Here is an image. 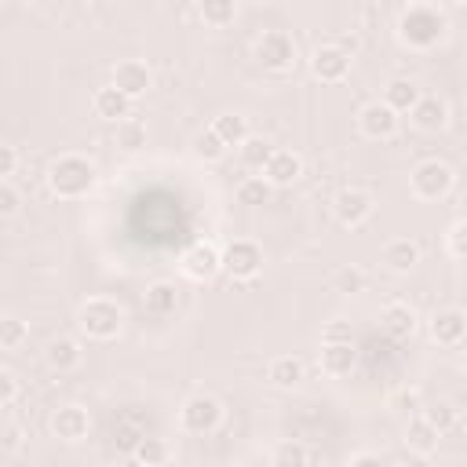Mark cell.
Segmentation results:
<instances>
[{
	"label": "cell",
	"instance_id": "1",
	"mask_svg": "<svg viewBox=\"0 0 467 467\" xmlns=\"http://www.w3.org/2000/svg\"><path fill=\"white\" fill-rule=\"evenodd\" d=\"M44 179H47V190H51L58 201H80V197H88V193L95 190L99 171H95V164H91L88 157L66 153V157H58V161H51V168H47Z\"/></svg>",
	"mask_w": 467,
	"mask_h": 467
},
{
	"label": "cell",
	"instance_id": "2",
	"mask_svg": "<svg viewBox=\"0 0 467 467\" xmlns=\"http://www.w3.org/2000/svg\"><path fill=\"white\" fill-rule=\"evenodd\" d=\"M445 36V15H438L427 4H412L398 18V40L412 51H431Z\"/></svg>",
	"mask_w": 467,
	"mask_h": 467
},
{
	"label": "cell",
	"instance_id": "3",
	"mask_svg": "<svg viewBox=\"0 0 467 467\" xmlns=\"http://www.w3.org/2000/svg\"><path fill=\"white\" fill-rule=\"evenodd\" d=\"M77 325H80V332L88 339H113V336H120L124 310H120V303H113L106 296H91L88 303H80Z\"/></svg>",
	"mask_w": 467,
	"mask_h": 467
},
{
	"label": "cell",
	"instance_id": "4",
	"mask_svg": "<svg viewBox=\"0 0 467 467\" xmlns=\"http://www.w3.org/2000/svg\"><path fill=\"white\" fill-rule=\"evenodd\" d=\"M452 182H456V175H452V168H449L445 161H420V164L409 171V190H412V197H420V201H438V197H445V193L452 190Z\"/></svg>",
	"mask_w": 467,
	"mask_h": 467
},
{
	"label": "cell",
	"instance_id": "5",
	"mask_svg": "<svg viewBox=\"0 0 467 467\" xmlns=\"http://www.w3.org/2000/svg\"><path fill=\"white\" fill-rule=\"evenodd\" d=\"M223 423V401L215 394H190L179 409V427L186 434H212Z\"/></svg>",
	"mask_w": 467,
	"mask_h": 467
},
{
	"label": "cell",
	"instance_id": "6",
	"mask_svg": "<svg viewBox=\"0 0 467 467\" xmlns=\"http://www.w3.org/2000/svg\"><path fill=\"white\" fill-rule=\"evenodd\" d=\"M223 270L230 274V281H252L263 274V248L248 237H237L223 248Z\"/></svg>",
	"mask_w": 467,
	"mask_h": 467
},
{
	"label": "cell",
	"instance_id": "7",
	"mask_svg": "<svg viewBox=\"0 0 467 467\" xmlns=\"http://www.w3.org/2000/svg\"><path fill=\"white\" fill-rule=\"evenodd\" d=\"M255 62L270 73H285L292 69L296 62V40L285 33V29H266L259 40H255Z\"/></svg>",
	"mask_w": 467,
	"mask_h": 467
},
{
	"label": "cell",
	"instance_id": "8",
	"mask_svg": "<svg viewBox=\"0 0 467 467\" xmlns=\"http://www.w3.org/2000/svg\"><path fill=\"white\" fill-rule=\"evenodd\" d=\"M372 193L368 190H358V186H347V190H339L336 193V201H332V212H336V219L343 223V226H350V230H358V226H365L368 223V215H372Z\"/></svg>",
	"mask_w": 467,
	"mask_h": 467
},
{
	"label": "cell",
	"instance_id": "9",
	"mask_svg": "<svg viewBox=\"0 0 467 467\" xmlns=\"http://www.w3.org/2000/svg\"><path fill=\"white\" fill-rule=\"evenodd\" d=\"M223 270V252L212 241H197L182 252V274L190 281H212Z\"/></svg>",
	"mask_w": 467,
	"mask_h": 467
},
{
	"label": "cell",
	"instance_id": "10",
	"mask_svg": "<svg viewBox=\"0 0 467 467\" xmlns=\"http://www.w3.org/2000/svg\"><path fill=\"white\" fill-rule=\"evenodd\" d=\"M427 332H431V339L438 347H460L463 336H467V314L460 306H441V310L431 314Z\"/></svg>",
	"mask_w": 467,
	"mask_h": 467
},
{
	"label": "cell",
	"instance_id": "11",
	"mask_svg": "<svg viewBox=\"0 0 467 467\" xmlns=\"http://www.w3.org/2000/svg\"><path fill=\"white\" fill-rule=\"evenodd\" d=\"M88 431H91V416H88L84 405H58V409L51 412V434H55L58 441L77 445V441L88 438Z\"/></svg>",
	"mask_w": 467,
	"mask_h": 467
},
{
	"label": "cell",
	"instance_id": "12",
	"mask_svg": "<svg viewBox=\"0 0 467 467\" xmlns=\"http://www.w3.org/2000/svg\"><path fill=\"white\" fill-rule=\"evenodd\" d=\"M310 73L325 84H339L350 73V51L339 47V44H321L310 58Z\"/></svg>",
	"mask_w": 467,
	"mask_h": 467
},
{
	"label": "cell",
	"instance_id": "13",
	"mask_svg": "<svg viewBox=\"0 0 467 467\" xmlns=\"http://www.w3.org/2000/svg\"><path fill=\"white\" fill-rule=\"evenodd\" d=\"M117 91H124L131 102L139 99V95H146L150 88H153V69L146 66V62H139V58H124V62H117L113 66V80H109Z\"/></svg>",
	"mask_w": 467,
	"mask_h": 467
},
{
	"label": "cell",
	"instance_id": "14",
	"mask_svg": "<svg viewBox=\"0 0 467 467\" xmlns=\"http://www.w3.org/2000/svg\"><path fill=\"white\" fill-rule=\"evenodd\" d=\"M358 128H361L365 139H376V142L394 139V131H398V113H394L383 99H379V102H368V106H361V113H358Z\"/></svg>",
	"mask_w": 467,
	"mask_h": 467
},
{
	"label": "cell",
	"instance_id": "15",
	"mask_svg": "<svg viewBox=\"0 0 467 467\" xmlns=\"http://www.w3.org/2000/svg\"><path fill=\"white\" fill-rule=\"evenodd\" d=\"M321 372L328 376H350V368L358 365V350H354V339H321Z\"/></svg>",
	"mask_w": 467,
	"mask_h": 467
},
{
	"label": "cell",
	"instance_id": "16",
	"mask_svg": "<svg viewBox=\"0 0 467 467\" xmlns=\"http://www.w3.org/2000/svg\"><path fill=\"white\" fill-rule=\"evenodd\" d=\"M259 171H263V179H266L270 186H292V182L303 175V157L292 153V150H274Z\"/></svg>",
	"mask_w": 467,
	"mask_h": 467
},
{
	"label": "cell",
	"instance_id": "17",
	"mask_svg": "<svg viewBox=\"0 0 467 467\" xmlns=\"http://www.w3.org/2000/svg\"><path fill=\"white\" fill-rule=\"evenodd\" d=\"M409 120H412L420 131H441V128L449 124V106H445V99H438V95H420V99L412 102V109H409Z\"/></svg>",
	"mask_w": 467,
	"mask_h": 467
},
{
	"label": "cell",
	"instance_id": "18",
	"mask_svg": "<svg viewBox=\"0 0 467 467\" xmlns=\"http://www.w3.org/2000/svg\"><path fill=\"white\" fill-rule=\"evenodd\" d=\"M379 263H383L390 274H409V270L420 263V244H416L412 237H394V241L383 244Z\"/></svg>",
	"mask_w": 467,
	"mask_h": 467
},
{
	"label": "cell",
	"instance_id": "19",
	"mask_svg": "<svg viewBox=\"0 0 467 467\" xmlns=\"http://www.w3.org/2000/svg\"><path fill=\"white\" fill-rule=\"evenodd\" d=\"M266 379H270V387H277V390H292V387H299V383L306 379V365H303V358H296V354H281V358H274V361L266 365Z\"/></svg>",
	"mask_w": 467,
	"mask_h": 467
},
{
	"label": "cell",
	"instance_id": "20",
	"mask_svg": "<svg viewBox=\"0 0 467 467\" xmlns=\"http://www.w3.org/2000/svg\"><path fill=\"white\" fill-rule=\"evenodd\" d=\"M379 325L394 339H412V332H416L420 321H416V310L409 303H387L383 314H379Z\"/></svg>",
	"mask_w": 467,
	"mask_h": 467
},
{
	"label": "cell",
	"instance_id": "21",
	"mask_svg": "<svg viewBox=\"0 0 467 467\" xmlns=\"http://www.w3.org/2000/svg\"><path fill=\"white\" fill-rule=\"evenodd\" d=\"M438 431L420 416V412H412L409 416V423H405V449L412 452V456H431L434 449H438Z\"/></svg>",
	"mask_w": 467,
	"mask_h": 467
},
{
	"label": "cell",
	"instance_id": "22",
	"mask_svg": "<svg viewBox=\"0 0 467 467\" xmlns=\"http://www.w3.org/2000/svg\"><path fill=\"white\" fill-rule=\"evenodd\" d=\"M91 109H95V117H102V120H113V124H117L120 117H128V113H131V99L109 84V88H99V91L91 95Z\"/></svg>",
	"mask_w": 467,
	"mask_h": 467
},
{
	"label": "cell",
	"instance_id": "23",
	"mask_svg": "<svg viewBox=\"0 0 467 467\" xmlns=\"http://www.w3.org/2000/svg\"><path fill=\"white\" fill-rule=\"evenodd\" d=\"M44 358H47V365H51L55 372H73V368L80 365L84 350H80V343H77L73 336H55V339L47 343Z\"/></svg>",
	"mask_w": 467,
	"mask_h": 467
},
{
	"label": "cell",
	"instance_id": "24",
	"mask_svg": "<svg viewBox=\"0 0 467 467\" xmlns=\"http://www.w3.org/2000/svg\"><path fill=\"white\" fill-rule=\"evenodd\" d=\"M146 310L153 314V317H168V314H175L179 310V288L171 285V281H153L150 288H146Z\"/></svg>",
	"mask_w": 467,
	"mask_h": 467
},
{
	"label": "cell",
	"instance_id": "25",
	"mask_svg": "<svg viewBox=\"0 0 467 467\" xmlns=\"http://www.w3.org/2000/svg\"><path fill=\"white\" fill-rule=\"evenodd\" d=\"M420 95H423V91H420L409 77H394V80H387V84H383V102H387L394 113H409V109H412V102H416Z\"/></svg>",
	"mask_w": 467,
	"mask_h": 467
},
{
	"label": "cell",
	"instance_id": "26",
	"mask_svg": "<svg viewBox=\"0 0 467 467\" xmlns=\"http://www.w3.org/2000/svg\"><path fill=\"white\" fill-rule=\"evenodd\" d=\"M212 131L223 139V146L230 150V146H241L252 131H248V117L244 113H219L215 120H212Z\"/></svg>",
	"mask_w": 467,
	"mask_h": 467
},
{
	"label": "cell",
	"instance_id": "27",
	"mask_svg": "<svg viewBox=\"0 0 467 467\" xmlns=\"http://www.w3.org/2000/svg\"><path fill=\"white\" fill-rule=\"evenodd\" d=\"M197 15H201L204 26L223 29L237 18V0H197Z\"/></svg>",
	"mask_w": 467,
	"mask_h": 467
},
{
	"label": "cell",
	"instance_id": "28",
	"mask_svg": "<svg viewBox=\"0 0 467 467\" xmlns=\"http://www.w3.org/2000/svg\"><path fill=\"white\" fill-rule=\"evenodd\" d=\"M131 460L142 463V467H161V463L171 460V449H168L164 438H139L135 449H131Z\"/></svg>",
	"mask_w": 467,
	"mask_h": 467
},
{
	"label": "cell",
	"instance_id": "29",
	"mask_svg": "<svg viewBox=\"0 0 467 467\" xmlns=\"http://www.w3.org/2000/svg\"><path fill=\"white\" fill-rule=\"evenodd\" d=\"M117 146L120 150H128V153H135V150H142L146 146V124L139 120V117H120L117 120Z\"/></svg>",
	"mask_w": 467,
	"mask_h": 467
},
{
	"label": "cell",
	"instance_id": "30",
	"mask_svg": "<svg viewBox=\"0 0 467 467\" xmlns=\"http://www.w3.org/2000/svg\"><path fill=\"white\" fill-rule=\"evenodd\" d=\"M270 193H274V186H270L263 175H248V179L237 182V201H241L244 208H259V204H266Z\"/></svg>",
	"mask_w": 467,
	"mask_h": 467
},
{
	"label": "cell",
	"instance_id": "31",
	"mask_svg": "<svg viewBox=\"0 0 467 467\" xmlns=\"http://www.w3.org/2000/svg\"><path fill=\"white\" fill-rule=\"evenodd\" d=\"M420 416H423L438 434H449V431L460 423V409H456L452 401H434V405L420 409Z\"/></svg>",
	"mask_w": 467,
	"mask_h": 467
},
{
	"label": "cell",
	"instance_id": "32",
	"mask_svg": "<svg viewBox=\"0 0 467 467\" xmlns=\"http://www.w3.org/2000/svg\"><path fill=\"white\" fill-rule=\"evenodd\" d=\"M29 339V325L15 314H0V350H18Z\"/></svg>",
	"mask_w": 467,
	"mask_h": 467
},
{
	"label": "cell",
	"instance_id": "33",
	"mask_svg": "<svg viewBox=\"0 0 467 467\" xmlns=\"http://www.w3.org/2000/svg\"><path fill=\"white\" fill-rule=\"evenodd\" d=\"M237 153H241V161H244L248 168H263V164H266V157L274 153V146H270L263 135H248V139L237 146Z\"/></svg>",
	"mask_w": 467,
	"mask_h": 467
},
{
	"label": "cell",
	"instance_id": "34",
	"mask_svg": "<svg viewBox=\"0 0 467 467\" xmlns=\"http://www.w3.org/2000/svg\"><path fill=\"white\" fill-rule=\"evenodd\" d=\"M193 153H197L201 161H223V157H226V146H223V139H219L212 128H204L201 135H193Z\"/></svg>",
	"mask_w": 467,
	"mask_h": 467
},
{
	"label": "cell",
	"instance_id": "35",
	"mask_svg": "<svg viewBox=\"0 0 467 467\" xmlns=\"http://www.w3.org/2000/svg\"><path fill=\"white\" fill-rule=\"evenodd\" d=\"M332 288L343 292V296H358V292L365 288V270H358V266H339V270L332 274Z\"/></svg>",
	"mask_w": 467,
	"mask_h": 467
},
{
	"label": "cell",
	"instance_id": "36",
	"mask_svg": "<svg viewBox=\"0 0 467 467\" xmlns=\"http://www.w3.org/2000/svg\"><path fill=\"white\" fill-rule=\"evenodd\" d=\"M445 252H449L456 263L467 255V223H463V219H452V226H449V234H445Z\"/></svg>",
	"mask_w": 467,
	"mask_h": 467
},
{
	"label": "cell",
	"instance_id": "37",
	"mask_svg": "<svg viewBox=\"0 0 467 467\" xmlns=\"http://www.w3.org/2000/svg\"><path fill=\"white\" fill-rule=\"evenodd\" d=\"M310 460H317V452H310L296 441H285V445L274 449V463H310Z\"/></svg>",
	"mask_w": 467,
	"mask_h": 467
},
{
	"label": "cell",
	"instance_id": "38",
	"mask_svg": "<svg viewBox=\"0 0 467 467\" xmlns=\"http://www.w3.org/2000/svg\"><path fill=\"white\" fill-rule=\"evenodd\" d=\"M390 409H394V412H401V416H412V412H420V409H423V398H420V390H416V387H405V390H398V394L390 398Z\"/></svg>",
	"mask_w": 467,
	"mask_h": 467
},
{
	"label": "cell",
	"instance_id": "39",
	"mask_svg": "<svg viewBox=\"0 0 467 467\" xmlns=\"http://www.w3.org/2000/svg\"><path fill=\"white\" fill-rule=\"evenodd\" d=\"M22 427L18 423H11V420H0V456H11V452H18L22 449Z\"/></svg>",
	"mask_w": 467,
	"mask_h": 467
},
{
	"label": "cell",
	"instance_id": "40",
	"mask_svg": "<svg viewBox=\"0 0 467 467\" xmlns=\"http://www.w3.org/2000/svg\"><path fill=\"white\" fill-rule=\"evenodd\" d=\"M18 204H22L18 190H15V186H7V182L0 179V215H4V219H7V215H15V212H18Z\"/></svg>",
	"mask_w": 467,
	"mask_h": 467
},
{
	"label": "cell",
	"instance_id": "41",
	"mask_svg": "<svg viewBox=\"0 0 467 467\" xmlns=\"http://www.w3.org/2000/svg\"><path fill=\"white\" fill-rule=\"evenodd\" d=\"M15 398H18V379H15L11 368H0V409L11 405Z\"/></svg>",
	"mask_w": 467,
	"mask_h": 467
},
{
	"label": "cell",
	"instance_id": "42",
	"mask_svg": "<svg viewBox=\"0 0 467 467\" xmlns=\"http://www.w3.org/2000/svg\"><path fill=\"white\" fill-rule=\"evenodd\" d=\"M15 168H18V153H15V146H0V179L15 175Z\"/></svg>",
	"mask_w": 467,
	"mask_h": 467
},
{
	"label": "cell",
	"instance_id": "43",
	"mask_svg": "<svg viewBox=\"0 0 467 467\" xmlns=\"http://www.w3.org/2000/svg\"><path fill=\"white\" fill-rule=\"evenodd\" d=\"M321 339H350V328L343 325V321H332L328 328H325V336Z\"/></svg>",
	"mask_w": 467,
	"mask_h": 467
},
{
	"label": "cell",
	"instance_id": "44",
	"mask_svg": "<svg viewBox=\"0 0 467 467\" xmlns=\"http://www.w3.org/2000/svg\"><path fill=\"white\" fill-rule=\"evenodd\" d=\"M350 463H379V452H354Z\"/></svg>",
	"mask_w": 467,
	"mask_h": 467
},
{
	"label": "cell",
	"instance_id": "45",
	"mask_svg": "<svg viewBox=\"0 0 467 467\" xmlns=\"http://www.w3.org/2000/svg\"><path fill=\"white\" fill-rule=\"evenodd\" d=\"M452 4H463V0H452Z\"/></svg>",
	"mask_w": 467,
	"mask_h": 467
}]
</instances>
